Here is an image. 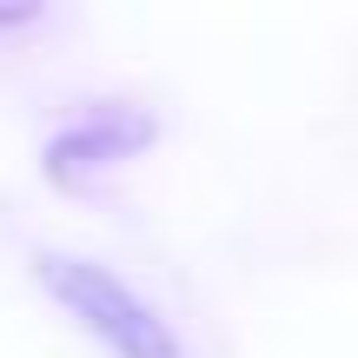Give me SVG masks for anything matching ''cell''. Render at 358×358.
I'll use <instances>...</instances> for the list:
<instances>
[{"mask_svg": "<svg viewBox=\"0 0 358 358\" xmlns=\"http://www.w3.org/2000/svg\"><path fill=\"white\" fill-rule=\"evenodd\" d=\"M40 272H47L53 299H66V306H73V312H80V319H87L120 358H179L173 338H166V325H159L153 312H146L140 299H133L127 285L113 279V272L80 266V259H47Z\"/></svg>", "mask_w": 358, "mask_h": 358, "instance_id": "obj_1", "label": "cell"}]
</instances>
